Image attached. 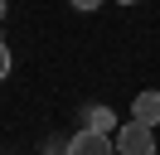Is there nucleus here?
<instances>
[{"mask_svg": "<svg viewBox=\"0 0 160 155\" xmlns=\"http://www.w3.org/2000/svg\"><path fill=\"white\" fill-rule=\"evenodd\" d=\"M117 155H155V131L141 121H121L117 126Z\"/></svg>", "mask_w": 160, "mask_h": 155, "instance_id": "obj_1", "label": "nucleus"}, {"mask_svg": "<svg viewBox=\"0 0 160 155\" xmlns=\"http://www.w3.org/2000/svg\"><path fill=\"white\" fill-rule=\"evenodd\" d=\"M68 155H117V141L102 131H78L68 141Z\"/></svg>", "mask_w": 160, "mask_h": 155, "instance_id": "obj_2", "label": "nucleus"}, {"mask_svg": "<svg viewBox=\"0 0 160 155\" xmlns=\"http://www.w3.org/2000/svg\"><path fill=\"white\" fill-rule=\"evenodd\" d=\"M131 121H141V126L155 131L160 126V92H141L136 102H131Z\"/></svg>", "mask_w": 160, "mask_h": 155, "instance_id": "obj_3", "label": "nucleus"}, {"mask_svg": "<svg viewBox=\"0 0 160 155\" xmlns=\"http://www.w3.org/2000/svg\"><path fill=\"white\" fill-rule=\"evenodd\" d=\"M82 131H102V136H112V131H117V116H112V107H92Z\"/></svg>", "mask_w": 160, "mask_h": 155, "instance_id": "obj_4", "label": "nucleus"}, {"mask_svg": "<svg viewBox=\"0 0 160 155\" xmlns=\"http://www.w3.org/2000/svg\"><path fill=\"white\" fill-rule=\"evenodd\" d=\"M10 63H15V58H10V44H5V39H0V82H5V78H10Z\"/></svg>", "mask_w": 160, "mask_h": 155, "instance_id": "obj_5", "label": "nucleus"}, {"mask_svg": "<svg viewBox=\"0 0 160 155\" xmlns=\"http://www.w3.org/2000/svg\"><path fill=\"white\" fill-rule=\"evenodd\" d=\"M102 0H73V10H97Z\"/></svg>", "mask_w": 160, "mask_h": 155, "instance_id": "obj_6", "label": "nucleus"}, {"mask_svg": "<svg viewBox=\"0 0 160 155\" xmlns=\"http://www.w3.org/2000/svg\"><path fill=\"white\" fill-rule=\"evenodd\" d=\"M0 19H5V0H0Z\"/></svg>", "mask_w": 160, "mask_h": 155, "instance_id": "obj_7", "label": "nucleus"}, {"mask_svg": "<svg viewBox=\"0 0 160 155\" xmlns=\"http://www.w3.org/2000/svg\"><path fill=\"white\" fill-rule=\"evenodd\" d=\"M121 5H136V0H121Z\"/></svg>", "mask_w": 160, "mask_h": 155, "instance_id": "obj_8", "label": "nucleus"}]
</instances>
